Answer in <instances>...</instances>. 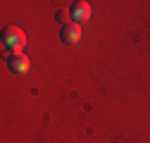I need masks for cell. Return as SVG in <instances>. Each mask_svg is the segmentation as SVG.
I'll list each match as a JSON object with an SVG mask.
<instances>
[{
  "label": "cell",
  "mask_w": 150,
  "mask_h": 143,
  "mask_svg": "<svg viewBox=\"0 0 150 143\" xmlns=\"http://www.w3.org/2000/svg\"><path fill=\"white\" fill-rule=\"evenodd\" d=\"M3 45L14 55V52H19L26 45V33L19 26H5L3 29Z\"/></svg>",
  "instance_id": "obj_1"
},
{
  "label": "cell",
  "mask_w": 150,
  "mask_h": 143,
  "mask_svg": "<svg viewBox=\"0 0 150 143\" xmlns=\"http://www.w3.org/2000/svg\"><path fill=\"white\" fill-rule=\"evenodd\" d=\"M60 41L67 43V45L79 43V41H81V24H76V22L62 24V29H60Z\"/></svg>",
  "instance_id": "obj_2"
},
{
  "label": "cell",
  "mask_w": 150,
  "mask_h": 143,
  "mask_svg": "<svg viewBox=\"0 0 150 143\" xmlns=\"http://www.w3.org/2000/svg\"><path fill=\"white\" fill-rule=\"evenodd\" d=\"M69 17H71V22H86L88 19V17H91V5L88 3H83V0H81V3H74L71 7H69Z\"/></svg>",
  "instance_id": "obj_3"
},
{
  "label": "cell",
  "mask_w": 150,
  "mask_h": 143,
  "mask_svg": "<svg viewBox=\"0 0 150 143\" xmlns=\"http://www.w3.org/2000/svg\"><path fill=\"white\" fill-rule=\"evenodd\" d=\"M7 67L12 69V72H26L29 69V57L26 55H22V52H14V55H10L7 57Z\"/></svg>",
  "instance_id": "obj_4"
}]
</instances>
